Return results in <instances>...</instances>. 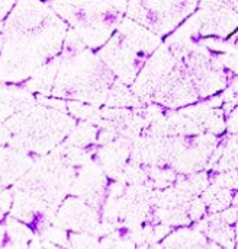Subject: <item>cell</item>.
I'll use <instances>...</instances> for the list:
<instances>
[{"instance_id": "6da1fadb", "label": "cell", "mask_w": 238, "mask_h": 249, "mask_svg": "<svg viewBox=\"0 0 238 249\" xmlns=\"http://www.w3.org/2000/svg\"><path fill=\"white\" fill-rule=\"evenodd\" d=\"M159 35L138 22L125 19L119 31L103 50L102 57L127 83L132 82L148 55L159 45Z\"/></svg>"}, {"instance_id": "7a4b0ae2", "label": "cell", "mask_w": 238, "mask_h": 249, "mask_svg": "<svg viewBox=\"0 0 238 249\" xmlns=\"http://www.w3.org/2000/svg\"><path fill=\"white\" fill-rule=\"evenodd\" d=\"M128 0H63L57 1L58 12L79 29L89 47L103 44L119 19Z\"/></svg>"}, {"instance_id": "3957f363", "label": "cell", "mask_w": 238, "mask_h": 249, "mask_svg": "<svg viewBox=\"0 0 238 249\" xmlns=\"http://www.w3.org/2000/svg\"><path fill=\"white\" fill-rule=\"evenodd\" d=\"M199 0H128V16L156 35H164L193 12Z\"/></svg>"}, {"instance_id": "277c9868", "label": "cell", "mask_w": 238, "mask_h": 249, "mask_svg": "<svg viewBox=\"0 0 238 249\" xmlns=\"http://www.w3.org/2000/svg\"><path fill=\"white\" fill-rule=\"evenodd\" d=\"M186 26L202 35L227 36L238 26V0H204L202 9Z\"/></svg>"}, {"instance_id": "5b68a950", "label": "cell", "mask_w": 238, "mask_h": 249, "mask_svg": "<svg viewBox=\"0 0 238 249\" xmlns=\"http://www.w3.org/2000/svg\"><path fill=\"white\" fill-rule=\"evenodd\" d=\"M199 231H202L218 247L236 249V229L222 217V214H214L204 220V223L199 226Z\"/></svg>"}, {"instance_id": "8992f818", "label": "cell", "mask_w": 238, "mask_h": 249, "mask_svg": "<svg viewBox=\"0 0 238 249\" xmlns=\"http://www.w3.org/2000/svg\"><path fill=\"white\" fill-rule=\"evenodd\" d=\"M164 249H220L204 232L195 229H180L172 233L164 245Z\"/></svg>"}, {"instance_id": "52a82bcc", "label": "cell", "mask_w": 238, "mask_h": 249, "mask_svg": "<svg viewBox=\"0 0 238 249\" xmlns=\"http://www.w3.org/2000/svg\"><path fill=\"white\" fill-rule=\"evenodd\" d=\"M205 203L209 206L211 212H220L230 206L231 203V191L228 188H218L217 185L209 188L204 196Z\"/></svg>"}, {"instance_id": "ba28073f", "label": "cell", "mask_w": 238, "mask_h": 249, "mask_svg": "<svg viewBox=\"0 0 238 249\" xmlns=\"http://www.w3.org/2000/svg\"><path fill=\"white\" fill-rule=\"evenodd\" d=\"M13 0H0V18H3V15L7 12V9L12 6Z\"/></svg>"}, {"instance_id": "9c48e42d", "label": "cell", "mask_w": 238, "mask_h": 249, "mask_svg": "<svg viewBox=\"0 0 238 249\" xmlns=\"http://www.w3.org/2000/svg\"><path fill=\"white\" fill-rule=\"evenodd\" d=\"M236 249H238V219L236 222Z\"/></svg>"}, {"instance_id": "30bf717a", "label": "cell", "mask_w": 238, "mask_h": 249, "mask_svg": "<svg viewBox=\"0 0 238 249\" xmlns=\"http://www.w3.org/2000/svg\"><path fill=\"white\" fill-rule=\"evenodd\" d=\"M237 36H238V35H237Z\"/></svg>"}]
</instances>
